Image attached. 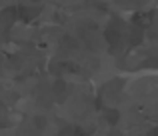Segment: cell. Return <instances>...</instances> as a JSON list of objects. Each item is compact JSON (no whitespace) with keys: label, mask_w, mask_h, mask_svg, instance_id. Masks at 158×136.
<instances>
[{"label":"cell","mask_w":158,"mask_h":136,"mask_svg":"<svg viewBox=\"0 0 158 136\" xmlns=\"http://www.w3.org/2000/svg\"><path fill=\"white\" fill-rule=\"evenodd\" d=\"M106 38H108V42H118V38H120V34H118V30H114V28H108L106 30Z\"/></svg>","instance_id":"cell-1"}]
</instances>
